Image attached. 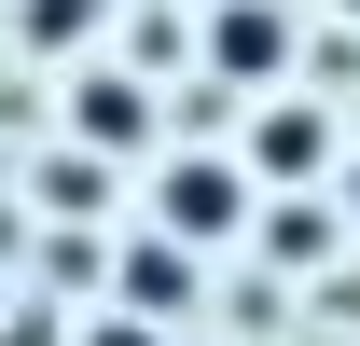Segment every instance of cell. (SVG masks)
<instances>
[{
    "label": "cell",
    "mask_w": 360,
    "mask_h": 346,
    "mask_svg": "<svg viewBox=\"0 0 360 346\" xmlns=\"http://www.w3.org/2000/svg\"><path fill=\"white\" fill-rule=\"evenodd\" d=\"M167 222H180V236H236V222H250V167L180 153V167H167Z\"/></svg>",
    "instance_id": "1"
},
{
    "label": "cell",
    "mask_w": 360,
    "mask_h": 346,
    "mask_svg": "<svg viewBox=\"0 0 360 346\" xmlns=\"http://www.w3.org/2000/svg\"><path fill=\"white\" fill-rule=\"evenodd\" d=\"M333 167V125H319L305 97H277L264 125H250V180H319Z\"/></svg>",
    "instance_id": "2"
},
{
    "label": "cell",
    "mask_w": 360,
    "mask_h": 346,
    "mask_svg": "<svg viewBox=\"0 0 360 346\" xmlns=\"http://www.w3.org/2000/svg\"><path fill=\"white\" fill-rule=\"evenodd\" d=\"M208 56H222L236 84H264L277 56H291V14H277V0H222V14H208Z\"/></svg>",
    "instance_id": "3"
},
{
    "label": "cell",
    "mask_w": 360,
    "mask_h": 346,
    "mask_svg": "<svg viewBox=\"0 0 360 346\" xmlns=\"http://www.w3.org/2000/svg\"><path fill=\"white\" fill-rule=\"evenodd\" d=\"M84 125L125 153V139H139V84H111V70H97V84H84Z\"/></svg>",
    "instance_id": "4"
},
{
    "label": "cell",
    "mask_w": 360,
    "mask_h": 346,
    "mask_svg": "<svg viewBox=\"0 0 360 346\" xmlns=\"http://www.w3.org/2000/svg\"><path fill=\"white\" fill-rule=\"evenodd\" d=\"M347 208H360V167H347Z\"/></svg>",
    "instance_id": "5"
},
{
    "label": "cell",
    "mask_w": 360,
    "mask_h": 346,
    "mask_svg": "<svg viewBox=\"0 0 360 346\" xmlns=\"http://www.w3.org/2000/svg\"><path fill=\"white\" fill-rule=\"evenodd\" d=\"M347 14H360V0H347Z\"/></svg>",
    "instance_id": "6"
}]
</instances>
